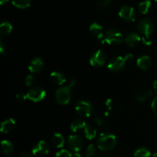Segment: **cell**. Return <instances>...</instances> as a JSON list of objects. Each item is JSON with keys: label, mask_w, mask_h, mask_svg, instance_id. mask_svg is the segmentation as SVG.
Instances as JSON below:
<instances>
[{"label": "cell", "mask_w": 157, "mask_h": 157, "mask_svg": "<svg viewBox=\"0 0 157 157\" xmlns=\"http://www.w3.org/2000/svg\"><path fill=\"white\" fill-rule=\"evenodd\" d=\"M107 61V55L102 50H98L91 55L90 58V64L93 67H101Z\"/></svg>", "instance_id": "obj_10"}, {"label": "cell", "mask_w": 157, "mask_h": 157, "mask_svg": "<svg viewBox=\"0 0 157 157\" xmlns=\"http://www.w3.org/2000/svg\"><path fill=\"white\" fill-rule=\"evenodd\" d=\"M94 122H95V124H97V126H98V127H104V124H105L104 119H103L101 116L95 117Z\"/></svg>", "instance_id": "obj_31"}, {"label": "cell", "mask_w": 157, "mask_h": 157, "mask_svg": "<svg viewBox=\"0 0 157 157\" xmlns=\"http://www.w3.org/2000/svg\"><path fill=\"white\" fill-rule=\"evenodd\" d=\"M16 99L18 100V101L20 102H23L25 101V100L28 99V97H27V94H24V93H18V94L16 95Z\"/></svg>", "instance_id": "obj_33"}, {"label": "cell", "mask_w": 157, "mask_h": 157, "mask_svg": "<svg viewBox=\"0 0 157 157\" xmlns=\"http://www.w3.org/2000/svg\"><path fill=\"white\" fill-rule=\"evenodd\" d=\"M84 136L89 140L94 139L97 136V130L94 127L90 125H86L84 128Z\"/></svg>", "instance_id": "obj_20"}, {"label": "cell", "mask_w": 157, "mask_h": 157, "mask_svg": "<svg viewBox=\"0 0 157 157\" xmlns=\"http://www.w3.org/2000/svg\"><path fill=\"white\" fill-rule=\"evenodd\" d=\"M32 154L35 156L41 157L46 156L49 153V146L44 140H40L37 142L32 147Z\"/></svg>", "instance_id": "obj_9"}, {"label": "cell", "mask_w": 157, "mask_h": 157, "mask_svg": "<svg viewBox=\"0 0 157 157\" xmlns=\"http://www.w3.org/2000/svg\"><path fill=\"white\" fill-rule=\"evenodd\" d=\"M153 94V91L151 90H140L135 94L134 99L137 102L143 103L151 98Z\"/></svg>", "instance_id": "obj_14"}, {"label": "cell", "mask_w": 157, "mask_h": 157, "mask_svg": "<svg viewBox=\"0 0 157 157\" xmlns=\"http://www.w3.org/2000/svg\"><path fill=\"white\" fill-rule=\"evenodd\" d=\"M15 126V121L13 119L6 120L1 124V132L2 133H9L13 130Z\"/></svg>", "instance_id": "obj_17"}, {"label": "cell", "mask_w": 157, "mask_h": 157, "mask_svg": "<svg viewBox=\"0 0 157 157\" xmlns=\"http://www.w3.org/2000/svg\"><path fill=\"white\" fill-rule=\"evenodd\" d=\"M97 153V149L94 147V145L93 144H90L89 146H87V147L86 148L85 150V155L86 157H94L95 156Z\"/></svg>", "instance_id": "obj_27"}, {"label": "cell", "mask_w": 157, "mask_h": 157, "mask_svg": "<svg viewBox=\"0 0 157 157\" xmlns=\"http://www.w3.org/2000/svg\"><path fill=\"white\" fill-rule=\"evenodd\" d=\"M75 110L77 113L82 117H89L93 113L94 106L88 100L81 99L77 101Z\"/></svg>", "instance_id": "obj_4"}, {"label": "cell", "mask_w": 157, "mask_h": 157, "mask_svg": "<svg viewBox=\"0 0 157 157\" xmlns=\"http://www.w3.org/2000/svg\"><path fill=\"white\" fill-rule=\"evenodd\" d=\"M151 109L153 113L157 117V97L153 99V102L151 104Z\"/></svg>", "instance_id": "obj_34"}, {"label": "cell", "mask_w": 157, "mask_h": 157, "mask_svg": "<svg viewBox=\"0 0 157 157\" xmlns=\"http://www.w3.org/2000/svg\"><path fill=\"white\" fill-rule=\"evenodd\" d=\"M111 2L112 0H98V6L100 7L103 8V9H106V8L109 7Z\"/></svg>", "instance_id": "obj_29"}, {"label": "cell", "mask_w": 157, "mask_h": 157, "mask_svg": "<svg viewBox=\"0 0 157 157\" xmlns=\"http://www.w3.org/2000/svg\"><path fill=\"white\" fill-rule=\"evenodd\" d=\"M44 68V62L39 58L32 60L29 65V70L32 74H38Z\"/></svg>", "instance_id": "obj_13"}, {"label": "cell", "mask_w": 157, "mask_h": 157, "mask_svg": "<svg viewBox=\"0 0 157 157\" xmlns=\"http://www.w3.org/2000/svg\"><path fill=\"white\" fill-rule=\"evenodd\" d=\"M9 1V0H0V4H1L2 6H3V5L6 4V3H7Z\"/></svg>", "instance_id": "obj_38"}, {"label": "cell", "mask_w": 157, "mask_h": 157, "mask_svg": "<svg viewBox=\"0 0 157 157\" xmlns=\"http://www.w3.org/2000/svg\"><path fill=\"white\" fill-rule=\"evenodd\" d=\"M90 33H91V35H93L97 40H98V41L102 42L104 37V33L102 26H101V25H99L97 22L92 23L90 26Z\"/></svg>", "instance_id": "obj_12"}, {"label": "cell", "mask_w": 157, "mask_h": 157, "mask_svg": "<svg viewBox=\"0 0 157 157\" xmlns=\"http://www.w3.org/2000/svg\"><path fill=\"white\" fill-rule=\"evenodd\" d=\"M150 7H151V2L150 0H146V1L142 2L139 5L140 12L145 15V14H147L149 12Z\"/></svg>", "instance_id": "obj_25"}, {"label": "cell", "mask_w": 157, "mask_h": 157, "mask_svg": "<svg viewBox=\"0 0 157 157\" xmlns=\"http://www.w3.org/2000/svg\"><path fill=\"white\" fill-rule=\"evenodd\" d=\"M28 99L33 102H40L46 97V91L40 87H32L27 93Z\"/></svg>", "instance_id": "obj_6"}, {"label": "cell", "mask_w": 157, "mask_h": 157, "mask_svg": "<svg viewBox=\"0 0 157 157\" xmlns=\"http://www.w3.org/2000/svg\"><path fill=\"white\" fill-rule=\"evenodd\" d=\"M71 87L69 85L63 86L57 90L55 93V99L57 102L61 105H65L67 104L71 101Z\"/></svg>", "instance_id": "obj_5"}, {"label": "cell", "mask_w": 157, "mask_h": 157, "mask_svg": "<svg viewBox=\"0 0 157 157\" xmlns=\"http://www.w3.org/2000/svg\"><path fill=\"white\" fill-rule=\"evenodd\" d=\"M1 147H2V152L6 155L11 154V153H13L14 151L13 144L8 140L2 141Z\"/></svg>", "instance_id": "obj_22"}, {"label": "cell", "mask_w": 157, "mask_h": 157, "mask_svg": "<svg viewBox=\"0 0 157 157\" xmlns=\"http://www.w3.org/2000/svg\"><path fill=\"white\" fill-rule=\"evenodd\" d=\"M119 15L122 19L127 21H134L136 16V12L133 7L130 6H124L119 11Z\"/></svg>", "instance_id": "obj_11"}, {"label": "cell", "mask_w": 157, "mask_h": 157, "mask_svg": "<svg viewBox=\"0 0 157 157\" xmlns=\"http://www.w3.org/2000/svg\"><path fill=\"white\" fill-rule=\"evenodd\" d=\"M102 157H113V156H112L111 154H106V155H104V156H102Z\"/></svg>", "instance_id": "obj_41"}, {"label": "cell", "mask_w": 157, "mask_h": 157, "mask_svg": "<svg viewBox=\"0 0 157 157\" xmlns=\"http://www.w3.org/2000/svg\"><path fill=\"white\" fill-rule=\"evenodd\" d=\"M110 104H111V100L110 99H108L107 101V102H106V105L108 106V107H110Z\"/></svg>", "instance_id": "obj_39"}, {"label": "cell", "mask_w": 157, "mask_h": 157, "mask_svg": "<svg viewBox=\"0 0 157 157\" xmlns=\"http://www.w3.org/2000/svg\"><path fill=\"white\" fill-rule=\"evenodd\" d=\"M6 52V48L5 47L4 43L2 42V41H0V52H1L2 55H4L5 52Z\"/></svg>", "instance_id": "obj_35"}, {"label": "cell", "mask_w": 157, "mask_h": 157, "mask_svg": "<svg viewBox=\"0 0 157 157\" xmlns=\"http://www.w3.org/2000/svg\"><path fill=\"white\" fill-rule=\"evenodd\" d=\"M74 157H84L82 156V155H81L80 154V153H76L75 154V156H74Z\"/></svg>", "instance_id": "obj_40"}, {"label": "cell", "mask_w": 157, "mask_h": 157, "mask_svg": "<svg viewBox=\"0 0 157 157\" xmlns=\"http://www.w3.org/2000/svg\"><path fill=\"white\" fill-rule=\"evenodd\" d=\"M9 157H15V156H9Z\"/></svg>", "instance_id": "obj_43"}, {"label": "cell", "mask_w": 157, "mask_h": 157, "mask_svg": "<svg viewBox=\"0 0 157 157\" xmlns=\"http://www.w3.org/2000/svg\"><path fill=\"white\" fill-rule=\"evenodd\" d=\"M56 157H72V155L68 150H61L56 153Z\"/></svg>", "instance_id": "obj_30"}, {"label": "cell", "mask_w": 157, "mask_h": 157, "mask_svg": "<svg viewBox=\"0 0 157 157\" xmlns=\"http://www.w3.org/2000/svg\"><path fill=\"white\" fill-rule=\"evenodd\" d=\"M50 79L54 84H58V85H62L66 82L65 77L62 74L58 71L52 72L50 75Z\"/></svg>", "instance_id": "obj_18"}, {"label": "cell", "mask_w": 157, "mask_h": 157, "mask_svg": "<svg viewBox=\"0 0 157 157\" xmlns=\"http://www.w3.org/2000/svg\"><path fill=\"white\" fill-rule=\"evenodd\" d=\"M12 2L18 9H26L30 6L31 0H12Z\"/></svg>", "instance_id": "obj_24"}, {"label": "cell", "mask_w": 157, "mask_h": 157, "mask_svg": "<svg viewBox=\"0 0 157 157\" xmlns=\"http://www.w3.org/2000/svg\"><path fill=\"white\" fill-rule=\"evenodd\" d=\"M21 157H33L32 156V154L27 152H22L21 153Z\"/></svg>", "instance_id": "obj_36"}, {"label": "cell", "mask_w": 157, "mask_h": 157, "mask_svg": "<svg viewBox=\"0 0 157 157\" xmlns=\"http://www.w3.org/2000/svg\"><path fill=\"white\" fill-rule=\"evenodd\" d=\"M155 1H156V2H157V0H155Z\"/></svg>", "instance_id": "obj_44"}, {"label": "cell", "mask_w": 157, "mask_h": 157, "mask_svg": "<svg viewBox=\"0 0 157 157\" xmlns=\"http://www.w3.org/2000/svg\"><path fill=\"white\" fill-rule=\"evenodd\" d=\"M98 147L102 151H110L117 145V138L110 133H103L98 136L97 140Z\"/></svg>", "instance_id": "obj_1"}, {"label": "cell", "mask_w": 157, "mask_h": 157, "mask_svg": "<svg viewBox=\"0 0 157 157\" xmlns=\"http://www.w3.org/2000/svg\"><path fill=\"white\" fill-rule=\"evenodd\" d=\"M35 81H36V78H35V77L34 76V75H28V76L26 77L25 82L26 86L30 87V86H32L34 84H35Z\"/></svg>", "instance_id": "obj_28"}, {"label": "cell", "mask_w": 157, "mask_h": 157, "mask_svg": "<svg viewBox=\"0 0 157 157\" xmlns=\"http://www.w3.org/2000/svg\"><path fill=\"white\" fill-rule=\"evenodd\" d=\"M133 56L132 54H127L124 57H115V58H112L109 61L108 64H107V67H108L109 70L112 71H120L123 70L127 62H129V61L133 59Z\"/></svg>", "instance_id": "obj_2"}, {"label": "cell", "mask_w": 157, "mask_h": 157, "mask_svg": "<svg viewBox=\"0 0 157 157\" xmlns=\"http://www.w3.org/2000/svg\"><path fill=\"white\" fill-rule=\"evenodd\" d=\"M150 155H151V152L146 147L138 148L134 153L135 157H150Z\"/></svg>", "instance_id": "obj_26"}, {"label": "cell", "mask_w": 157, "mask_h": 157, "mask_svg": "<svg viewBox=\"0 0 157 157\" xmlns=\"http://www.w3.org/2000/svg\"><path fill=\"white\" fill-rule=\"evenodd\" d=\"M136 64L138 67L142 70H148L152 65L151 58L147 55H144L138 58Z\"/></svg>", "instance_id": "obj_16"}, {"label": "cell", "mask_w": 157, "mask_h": 157, "mask_svg": "<svg viewBox=\"0 0 157 157\" xmlns=\"http://www.w3.org/2000/svg\"><path fill=\"white\" fill-rule=\"evenodd\" d=\"M142 42L144 43L145 45H150L152 44V40L149 35H144L142 38Z\"/></svg>", "instance_id": "obj_32"}, {"label": "cell", "mask_w": 157, "mask_h": 157, "mask_svg": "<svg viewBox=\"0 0 157 157\" xmlns=\"http://www.w3.org/2000/svg\"><path fill=\"white\" fill-rule=\"evenodd\" d=\"M140 37L136 32H130L125 38V42L130 47H135L140 42Z\"/></svg>", "instance_id": "obj_15"}, {"label": "cell", "mask_w": 157, "mask_h": 157, "mask_svg": "<svg viewBox=\"0 0 157 157\" xmlns=\"http://www.w3.org/2000/svg\"><path fill=\"white\" fill-rule=\"evenodd\" d=\"M153 89H154L155 92H156L157 94V80H156V81L153 82Z\"/></svg>", "instance_id": "obj_37"}, {"label": "cell", "mask_w": 157, "mask_h": 157, "mask_svg": "<svg viewBox=\"0 0 157 157\" xmlns=\"http://www.w3.org/2000/svg\"><path fill=\"white\" fill-rule=\"evenodd\" d=\"M52 144L57 147V148H62L64 146V143H65V140H64V138L61 133H55V134L52 136Z\"/></svg>", "instance_id": "obj_19"}, {"label": "cell", "mask_w": 157, "mask_h": 157, "mask_svg": "<svg viewBox=\"0 0 157 157\" xmlns=\"http://www.w3.org/2000/svg\"><path fill=\"white\" fill-rule=\"evenodd\" d=\"M12 31V25L8 21H3L0 25V34L2 36H8Z\"/></svg>", "instance_id": "obj_23"}, {"label": "cell", "mask_w": 157, "mask_h": 157, "mask_svg": "<svg viewBox=\"0 0 157 157\" xmlns=\"http://www.w3.org/2000/svg\"><path fill=\"white\" fill-rule=\"evenodd\" d=\"M86 125H87V124H86V123L84 122L83 120H75V121H72V123L71 124V130L72 132H74V133H75V132H78V130L84 129Z\"/></svg>", "instance_id": "obj_21"}, {"label": "cell", "mask_w": 157, "mask_h": 157, "mask_svg": "<svg viewBox=\"0 0 157 157\" xmlns=\"http://www.w3.org/2000/svg\"><path fill=\"white\" fill-rule=\"evenodd\" d=\"M153 157H157V152H156V153L153 154Z\"/></svg>", "instance_id": "obj_42"}, {"label": "cell", "mask_w": 157, "mask_h": 157, "mask_svg": "<svg viewBox=\"0 0 157 157\" xmlns=\"http://www.w3.org/2000/svg\"><path fill=\"white\" fill-rule=\"evenodd\" d=\"M137 29L142 35L150 36L154 30L153 21L149 18H142L137 25Z\"/></svg>", "instance_id": "obj_8"}, {"label": "cell", "mask_w": 157, "mask_h": 157, "mask_svg": "<svg viewBox=\"0 0 157 157\" xmlns=\"http://www.w3.org/2000/svg\"><path fill=\"white\" fill-rule=\"evenodd\" d=\"M84 147V140L78 135H71L67 139V147L75 153H78Z\"/></svg>", "instance_id": "obj_7"}, {"label": "cell", "mask_w": 157, "mask_h": 157, "mask_svg": "<svg viewBox=\"0 0 157 157\" xmlns=\"http://www.w3.org/2000/svg\"><path fill=\"white\" fill-rule=\"evenodd\" d=\"M123 40H124V36L122 32L118 29H111L107 30L104 33V39L101 43L103 44L107 43L111 45H118L123 42Z\"/></svg>", "instance_id": "obj_3"}]
</instances>
